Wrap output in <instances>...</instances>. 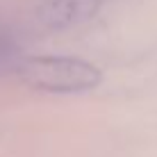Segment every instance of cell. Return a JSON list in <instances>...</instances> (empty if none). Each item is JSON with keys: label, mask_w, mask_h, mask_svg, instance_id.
Masks as SVG:
<instances>
[{"label": "cell", "mask_w": 157, "mask_h": 157, "mask_svg": "<svg viewBox=\"0 0 157 157\" xmlns=\"http://www.w3.org/2000/svg\"><path fill=\"white\" fill-rule=\"evenodd\" d=\"M16 75L25 86L46 94H82L102 82V71L96 64L66 55L23 57Z\"/></svg>", "instance_id": "1"}, {"label": "cell", "mask_w": 157, "mask_h": 157, "mask_svg": "<svg viewBox=\"0 0 157 157\" xmlns=\"http://www.w3.org/2000/svg\"><path fill=\"white\" fill-rule=\"evenodd\" d=\"M100 7L102 0H43L36 7V21L46 30L66 32L94 21Z\"/></svg>", "instance_id": "2"}, {"label": "cell", "mask_w": 157, "mask_h": 157, "mask_svg": "<svg viewBox=\"0 0 157 157\" xmlns=\"http://www.w3.org/2000/svg\"><path fill=\"white\" fill-rule=\"evenodd\" d=\"M21 59L23 57H21V48H18V41H16L14 32L7 25L0 23V75L16 71Z\"/></svg>", "instance_id": "3"}]
</instances>
